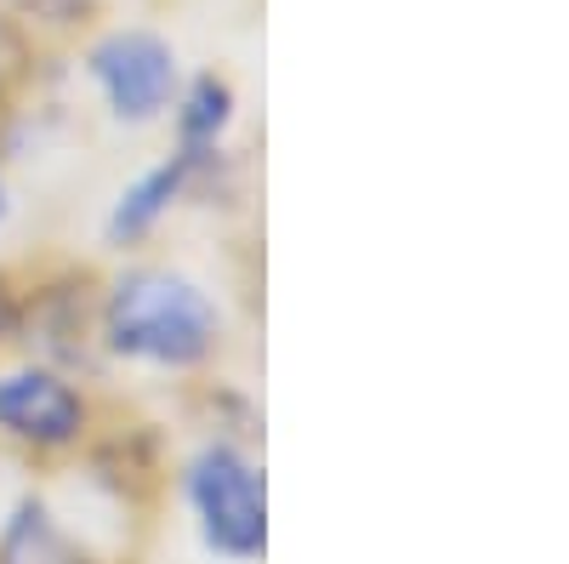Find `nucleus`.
Here are the masks:
<instances>
[{"instance_id":"nucleus-6","label":"nucleus","mask_w":569,"mask_h":564,"mask_svg":"<svg viewBox=\"0 0 569 564\" xmlns=\"http://www.w3.org/2000/svg\"><path fill=\"white\" fill-rule=\"evenodd\" d=\"M0 564H98V558L80 542H69L40 502H23L0 531Z\"/></svg>"},{"instance_id":"nucleus-1","label":"nucleus","mask_w":569,"mask_h":564,"mask_svg":"<svg viewBox=\"0 0 569 564\" xmlns=\"http://www.w3.org/2000/svg\"><path fill=\"white\" fill-rule=\"evenodd\" d=\"M103 332H109V348L126 359L160 365V370H188L217 343V308L182 274L137 268L109 291Z\"/></svg>"},{"instance_id":"nucleus-3","label":"nucleus","mask_w":569,"mask_h":564,"mask_svg":"<svg viewBox=\"0 0 569 564\" xmlns=\"http://www.w3.org/2000/svg\"><path fill=\"white\" fill-rule=\"evenodd\" d=\"M91 75H98L103 98L120 120H154L171 98L177 63H171V46L160 34L126 29V34H109L98 52H91Z\"/></svg>"},{"instance_id":"nucleus-4","label":"nucleus","mask_w":569,"mask_h":564,"mask_svg":"<svg viewBox=\"0 0 569 564\" xmlns=\"http://www.w3.org/2000/svg\"><path fill=\"white\" fill-rule=\"evenodd\" d=\"M0 428L23 445L58 451V445L80 439L86 405L52 370H12V376H0Z\"/></svg>"},{"instance_id":"nucleus-10","label":"nucleus","mask_w":569,"mask_h":564,"mask_svg":"<svg viewBox=\"0 0 569 564\" xmlns=\"http://www.w3.org/2000/svg\"><path fill=\"white\" fill-rule=\"evenodd\" d=\"M0 217H7V188H0Z\"/></svg>"},{"instance_id":"nucleus-7","label":"nucleus","mask_w":569,"mask_h":564,"mask_svg":"<svg viewBox=\"0 0 569 564\" xmlns=\"http://www.w3.org/2000/svg\"><path fill=\"white\" fill-rule=\"evenodd\" d=\"M228 109H233V91H228L217 75H200L194 91H188V103H182V115H177V126H182V137H188V149L211 144V137L228 126Z\"/></svg>"},{"instance_id":"nucleus-5","label":"nucleus","mask_w":569,"mask_h":564,"mask_svg":"<svg viewBox=\"0 0 569 564\" xmlns=\"http://www.w3.org/2000/svg\"><path fill=\"white\" fill-rule=\"evenodd\" d=\"M194 166H200V149H182L177 160H166L160 171H149L137 188H126L114 217H109V240H142V234L160 222V211L182 195V182H188V171H194Z\"/></svg>"},{"instance_id":"nucleus-8","label":"nucleus","mask_w":569,"mask_h":564,"mask_svg":"<svg viewBox=\"0 0 569 564\" xmlns=\"http://www.w3.org/2000/svg\"><path fill=\"white\" fill-rule=\"evenodd\" d=\"M23 7H34L40 18H52V23H63V18L80 7V0H23Z\"/></svg>"},{"instance_id":"nucleus-2","label":"nucleus","mask_w":569,"mask_h":564,"mask_svg":"<svg viewBox=\"0 0 569 564\" xmlns=\"http://www.w3.org/2000/svg\"><path fill=\"white\" fill-rule=\"evenodd\" d=\"M188 502L200 513V536L211 553L222 558H262L268 547V496L257 467L233 451V445H211L188 467Z\"/></svg>"},{"instance_id":"nucleus-9","label":"nucleus","mask_w":569,"mask_h":564,"mask_svg":"<svg viewBox=\"0 0 569 564\" xmlns=\"http://www.w3.org/2000/svg\"><path fill=\"white\" fill-rule=\"evenodd\" d=\"M12 325H18V308H12V297H7V291H0V337H7Z\"/></svg>"}]
</instances>
